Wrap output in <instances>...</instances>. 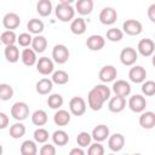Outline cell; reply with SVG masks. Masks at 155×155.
<instances>
[{"label":"cell","instance_id":"obj_1","mask_svg":"<svg viewBox=\"0 0 155 155\" xmlns=\"http://www.w3.org/2000/svg\"><path fill=\"white\" fill-rule=\"evenodd\" d=\"M54 13L56 17L61 21V22H69L74 19L75 16V10L71 7V5H67V4H58L54 8Z\"/></svg>","mask_w":155,"mask_h":155},{"label":"cell","instance_id":"obj_2","mask_svg":"<svg viewBox=\"0 0 155 155\" xmlns=\"http://www.w3.org/2000/svg\"><path fill=\"white\" fill-rule=\"evenodd\" d=\"M11 116L17 121H23L29 116V107L25 102H16L11 107Z\"/></svg>","mask_w":155,"mask_h":155},{"label":"cell","instance_id":"obj_3","mask_svg":"<svg viewBox=\"0 0 155 155\" xmlns=\"http://www.w3.org/2000/svg\"><path fill=\"white\" fill-rule=\"evenodd\" d=\"M105 99L102 97V94L93 87L90 92H88V96H87V103H88V107L94 110V111H98L102 109L103 104H104Z\"/></svg>","mask_w":155,"mask_h":155},{"label":"cell","instance_id":"obj_4","mask_svg":"<svg viewBox=\"0 0 155 155\" xmlns=\"http://www.w3.org/2000/svg\"><path fill=\"white\" fill-rule=\"evenodd\" d=\"M69 110L75 116H81L86 111V102L82 97L75 96L69 101Z\"/></svg>","mask_w":155,"mask_h":155},{"label":"cell","instance_id":"obj_5","mask_svg":"<svg viewBox=\"0 0 155 155\" xmlns=\"http://www.w3.org/2000/svg\"><path fill=\"white\" fill-rule=\"evenodd\" d=\"M52 58L57 64H64L69 59V50L65 45L58 44L52 50Z\"/></svg>","mask_w":155,"mask_h":155},{"label":"cell","instance_id":"obj_6","mask_svg":"<svg viewBox=\"0 0 155 155\" xmlns=\"http://www.w3.org/2000/svg\"><path fill=\"white\" fill-rule=\"evenodd\" d=\"M137 59H138V52L133 47H125L120 52V62L126 67L133 65L137 62Z\"/></svg>","mask_w":155,"mask_h":155},{"label":"cell","instance_id":"obj_7","mask_svg":"<svg viewBox=\"0 0 155 155\" xmlns=\"http://www.w3.org/2000/svg\"><path fill=\"white\" fill-rule=\"evenodd\" d=\"M122 29H124V33H126L127 35H139L143 30V25L137 19H126L124 23H122Z\"/></svg>","mask_w":155,"mask_h":155},{"label":"cell","instance_id":"obj_8","mask_svg":"<svg viewBox=\"0 0 155 155\" xmlns=\"http://www.w3.org/2000/svg\"><path fill=\"white\" fill-rule=\"evenodd\" d=\"M117 19V12L114 7H104L99 13V21L104 25H111Z\"/></svg>","mask_w":155,"mask_h":155},{"label":"cell","instance_id":"obj_9","mask_svg":"<svg viewBox=\"0 0 155 155\" xmlns=\"http://www.w3.org/2000/svg\"><path fill=\"white\" fill-rule=\"evenodd\" d=\"M116 76H117V70L114 65H110V64L102 67V69L99 70V74H98L99 80L104 84L114 81L116 79Z\"/></svg>","mask_w":155,"mask_h":155},{"label":"cell","instance_id":"obj_10","mask_svg":"<svg viewBox=\"0 0 155 155\" xmlns=\"http://www.w3.org/2000/svg\"><path fill=\"white\" fill-rule=\"evenodd\" d=\"M147 101L142 94H133L128 101V108L133 113H142L145 110Z\"/></svg>","mask_w":155,"mask_h":155},{"label":"cell","instance_id":"obj_11","mask_svg":"<svg viewBox=\"0 0 155 155\" xmlns=\"http://www.w3.org/2000/svg\"><path fill=\"white\" fill-rule=\"evenodd\" d=\"M137 50L143 57H150L155 52V42L151 39H142L138 42Z\"/></svg>","mask_w":155,"mask_h":155},{"label":"cell","instance_id":"obj_12","mask_svg":"<svg viewBox=\"0 0 155 155\" xmlns=\"http://www.w3.org/2000/svg\"><path fill=\"white\" fill-rule=\"evenodd\" d=\"M54 65L51 58L48 57H41L38 59L36 62V70L41 74V75H50L53 73Z\"/></svg>","mask_w":155,"mask_h":155},{"label":"cell","instance_id":"obj_13","mask_svg":"<svg viewBox=\"0 0 155 155\" xmlns=\"http://www.w3.org/2000/svg\"><path fill=\"white\" fill-rule=\"evenodd\" d=\"M128 78L134 84H142L145 81L147 78V70L142 65H134L128 71Z\"/></svg>","mask_w":155,"mask_h":155},{"label":"cell","instance_id":"obj_14","mask_svg":"<svg viewBox=\"0 0 155 155\" xmlns=\"http://www.w3.org/2000/svg\"><path fill=\"white\" fill-rule=\"evenodd\" d=\"M21 24V18L17 13L15 12H8L2 17V25L7 30H13L17 29Z\"/></svg>","mask_w":155,"mask_h":155},{"label":"cell","instance_id":"obj_15","mask_svg":"<svg viewBox=\"0 0 155 155\" xmlns=\"http://www.w3.org/2000/svg\"><path fill=\"white\" fill-rule=\"evenodd\" d=\"M125 145V137L121 133H114L108 138V148L111 151H120Z\"/></svg>","mask_w":155,"mask_h":155},{"label":"cell","instance_id":"obj_16","mask_svg":"<svg viewBox=\"0 0 155 155\" xmlns=\"http://www.w3.org/2000/svg\"><path fill=\"white\" fill-rule=\"evenodd\" d=\"M104 45H105V39L98 34H93L88 36L86 40V46L91 51H99L104 47Z\"/></svg>","mask_w":155,"mask_h":155},{"label":"cell","instance_id":"obj_17","mask_svg":"<svg viewBox=\"0 0 155 155\" xmlns=\"http://www.w3.org/2000/svg\"><path fill=\"white\" fill-rule=\"evenodd\" d=\"M126 107V99L122 96H117L115 94V97L109 99L108 103V109L111 113H121Z\"/></svg>","mask_w":155,"mask_h":155},{"label":"cell","instance_id":"obj_18","mask_svg":"<svg viewBox=\"0 0 155 155\" xmlns=\"http://www.w3.org/2000/svg\"><path fill=\"white\" fill-rule=\"evenodd\" d=\"M113 92L117 96L127 97L131 93V85L126 80H116L113 84Z\"/></svg>","mask_w":155,"mask_h":155},{"label":"cell","instance_id":"obj_19","mask_svg":"<svg viewBox=\"0 0 155 155\" xmlns=\"http://www.w3.org/2000/svg\"><path fill=\"white\" fill-rule=\"evenodd\" d=\"M139 125L145 128V130H150L153 127H155V113L154 111H142L140 116H139Z\"/></svg>","mask_w":155,"mask_h":155},{"label":"cell","instance_id":"obj_20","mask_svg":"<svg viewBox=\"0 0 155 155\" xmlns=\"http://www.w3.org/2000/svg\"><path fill=\"white\" fill-rule=\"evenodd\" d=\"M107 138H109V127L107 125L101 124L92 130V139L96 142H103Z\"/></svg>","mask_w":155,"mask_h":155},{"label":"cell","instance_id":"obj_21","mask_svg":"<svg viewBox=\"0 0 155 155\" xmlns=\"http://www.w3.org/2000/svg\"><path fill=\"white\" fill-rule=\"evenodd\" d=\"M21 59L23 62L24 65L27 67H33L34 64H36L38 58H36V52L33 48H24L21 53Z\"/></svg>","mask_w":155,"mask_h":155},{"label":"cell","instance_id":"obj_22","mask_svg":"<svg viewBox=\"0 0 155 155\" xmlns=\"http://www.w3.org/2000/svg\"><path fill=\"white\" fill-rule=\"evenodd\" d=\"M70 113H68L64 109H58L53 115V122L57 126H67L70 122Z\"/></svg>","mask_w":155,"mask_h":155},{"label":"cell","instance_id":"obj_23","mask_svg":"<svg viewBox=\"0 0 155 155\" xmlns=\"http://www.w3.org/2000/svg\"><path fill=\"white\" fill-rule=\"evenodd\" d=\"M75 10L81 16H87L93 10V0H78L75 5Z\"/></svg>","mask_w":155,"mask_h":155},{"label":"cell","instance_id":"obj_24","mask_svg":"<svg viewBox=\"0 0 155 155\" xmlns=\"http://www.w3.org/2000/svg\"><path fill=\"white\" fill-rule=\"evenodd\" d=\"M35 87H36V92L39 94H48L53 88V81H52V79L50 80L47 78H44L36 82Z\"/></svg>","mask_w":155,"mask_h":155},{"label":"cell","instance_id":"obj_25","mask_svg":"<svg viewBox=\"0 0 155 155\" xmlns=\"http://www.w3.org/2000/svg\"><path fill=\"white\" fill-rule=\"evenodd\" d=\"M4 54H5L6 61L10 62V63H16V62H18V59H19V50H18V47H17L16 45L5 46Z\"/></svg>","mask_w":155,"mask_h":155},{"label":"cell","instance_id":"obj_26","mask_svg":"<svg viewBox=\"0 0 155 155\" xmlns=\"http://www.w3.org/2000/svg\"><path fill=\"white\" fill-rule=\"evenodd\" d=\"M70 31L75 35H82L86 31V22L84 18L78 17L70 23Z\"/></svg>","mask_w":155,"mask_h":155},{"label":"cell","instance_id":"obj_27","mask_svg":"<svg viewBox=\"0 0 155 155\" xmlns=\"http://www.w3.org/2000/svg\"><path fill=\"white\" fill-rule=\"evenodd\" d=\"M27 29L29 30L30 34H35V35H39L44 31L45 29V25H44V22L41 19H38V18H31L28 23H27Z\"/></svg>","mask_w":155,"mask_h":155},{"label":"cell","instance_id":"obj_28","mask_svg":"<svg viewBox=\"0 0 155 155\" xmlns=\"http://www.w3.org/2000/svg\"><path fill=\"white\" fill-rule=\"evenodd\" d=\"M47 47V39L42 35H35L33 38V42H31V48L36 52V53H42Z\"/></svg>","mask_w":155,"mask_h":155},{"label":"cell","instance_id":"obj_29","mask_svg":"<svg viewBox=\"0 0 155 155\" xmlns=\"http://www.w3.org/2000/svg\"><path fill=\"white\" fill-rule=\"evenodd\" d=\"M36 12L41 17H47L52 12V2L50 0H39L36 4Z\"/></svg>","mask_w":155,"mask_h":155},{"label":"cell","instance_id":"obj_30","mask_svg":"<svg viewBox=\"0 0 155 155\" xmlns=\"http://www.w3.org/2000/svg\"><path fill=\"white\" fill-rule=\"evenodd\" d=\"M47 120H48V116H47L46 111L42 110V109L35 110V111L31 114V122H33L35 126H39V127H40V126H44V125H46Z\"/></svg>","mask_w":155,"mask_h":155},{"label":"cell","instance_id":"obj_31","mask_svg":"<svg viewBox=\"0 0 155 155\" xmlns=\"http://www.w3.org/2000/svg\"><path fill=\"white\" fill-rule=\"evenodd\" d=\"M52 140L56 145L58 147H63V145H67L68 142H69V136L65 131L63 130H57L53 132L52 134Z\"/></svg>","mask_w":155,"mask_h":155},{"label":"cell","instance_id":"obj_32","mask_svg":"<svg viewBox=\"0 0 155 155\" xmlns=\"http://www.w3.org/2000/svg\"><path fill=\"white\" fill-rule=\"evenodd\" d=\"M38 153V147L34 140L27 139L21 144V154L22 155H35Z\"/></svg>","mask_w":155,"mask_h":155},{"label":"cell","instance_id":"obj_33","mask_svg":"<svg viewBox=\"0 0 155 155\" xmlns=\"http://www.w3.org/2000/svg\"><path fill=\"white\" fill-rule=\"evenodd\" d=\"M24 134H25V126H24L21 121H17L16 124H13V125L10 127V136H11L13 139H19V138H22Z\"/></svg>","mask_w":155,"mask_h":155},{"label":"cell","instance_id":"obj_34","mask_svg":"<svg viewBox=\"0 0 155 155\" xmlns=\"http://www.w3.org/2000/svg\"><path fill=\"white\" fill-rule=\"evenodd\" d=\"M52 81L57 85H65L69 81V75L64 70H57L52 73Z\"/></svg>","mask_w":155,"mask_h":155},{"label":"cell","instance_id":"obj_35","mask_svg":"<svg viewBox=\"0 0 155 155\" xmlns=\"http://www.w3.org/2000/svg\"><path fill=\"white\" fill-rule=\"evenodd\" d=\"M0 40H1V42H2L5 46L15 45V42L17 41V36H16V33H15L13 30H5V31L1 33Z\"/></svg>","mask_w":155,"mask_h":155},{"label":"cell","instance_id":"obj_36","mask_svg":"<svg viewBox=\"0 0 155 155\" xmlns=\"http://www.w3.org/2000/svg\"><path fill=\"white\" fill-rule=\"evenodd\" d=\"M47 105L51 109H59L63 105V97L59 93H52L47 98Z\"/></svg>","mask_w":155,"mask_h":155},{"label":"cell","instance_id":"obj_37","mask_svg":"<svg viewBox=\"0 0 155 155\" xmlns=\"http://www.w3.org/2000/svg\"><path fill=\"white\" fill-rule=\"evenodd\" d=\"M13 97V88L8 84H0V99L10 101Z\"/></svg>","mask_w":155,"mask_h":155},{"label":"cell","instance_id":"obj_38","mask_svg":"<svg viewBox=\"0 0 155 155\" xmlns=\"http://www.w3.org/2000/svg\"><path fill=\"white\" fill-rule=\"evenodd\" d=\"M124 38V31L117 28H110L107 31V39L111 42H119Z\"/></svg>","mask_w":155,"mask_h":155},{"label":"cell","instance_id":"obj_39","mask_svg":"<svg viewBox=\"0 0 155 155\" xmlns=\"http://www.w3.org/2000/svg\"><path fill=\"white\" fill-rule=\"evenodd\" d=\"M33 136H34V140L36 143H41V144L46 143L48 140V137H50L48 131L45 130V128H42V127H39L38 130H35Z\"/></svg>","mask_w":155,"mask_h":155},{"label":"cell","instance_id":"obj_40","mask_svg":"<svg viewBox=\"0 0 155 155\" xmlns=\"http://www.w3.org/2000/svg\"><path fill=\"white\" fill-rule=\"evenodd\" d=\"M91 140H92V134H90L88 132H85V131L80 132L78 134V137H76V143L81 148H85V147L90 145L91 144Z\"/></svg>","mask_w":155,"mask_h":155},{"label":"cell","instance_id":"obj_41","mask_svg":"<svg viewBox=\"0 0 155 155\" xmlns=\"http://www.w3.org/2000/svg\"><path fill=\"white\" fill-rule=\"evenodd\" d=\"M142 92L144 96H148V97L155 96V81L148 80L142 82Z\"/></svg>","mask_w":155,"mask_h":155},{"label":"cell","instance_id":"obj_42","mask_svg":"<svg viewBox=\"0 0 155 155\" xmlns=\"http://www.w3.org/2000/svg\"><path fill=\"white\" fill-rule=\"evenodd\" d=\"M17 42H18V45L22 46V47H28V46L31 45L33 38H31V35H30L29 33H22V34H19V35L17 36Z\"/></svg>","mask_w":155,"mask_h":155},{"label":"cell","instance_id":"obj_43","mask_svg":"<svg viewBox=\"0 0 155 155\" xmlns=\"http://www.w3.org/2000/svg\"><path fill=\"white\" fill-rule=\"evenodd\" d=\"M87 154L88 155H103L104 154V147L101 144V142H96L93 144H90Z\"/></svg>","mask_w":155,"mask_h":155},{"label":"cell","instance_id":"obj_44","mask_svg":"<svg viewBox=\"0 0 155 155\" xmlns=\"http://www.w3.org/2000/svg\"><path fill=\"white\" fill-rule=\"evenodd\" d=\"M94 88L102 94V97L105 99V102L110 98V93H111V91H110V88L107 86V84H104V82H103V84H98V85L94 86Z\"/></svg>","mask_w":155,"mask_h":155},{"label":"cell","instance_id":"obj_45","mask_svg":"<svg viewBox=\"0 0 155 155\" xmlns=\"http://www.w3.org/2000/svg\"><path fill=\"white\" fill-rule=\"evenodd\" d=\"M41 155H54L56 154V148L52 144H44L40 149Z\"/></svg>","mask_w":155,"mask_h":155},{"label":"cell","instance_id":"obj_46","mask_svg":"<svg viewBox=\"0 0 155 155\" xmlns=\"http://www.w3.org/2000/svg\"><path fill=\"white\" fill-rule=\"evenodd\" d=\"M8 122H10L8 116L4 111H1L0 113V130H5L8 126Z\"/></svg>","mask_w":155,"mask_h":155},{"label":"cell","instance_id":"obj_47","mask_svg":"<svg viewBox=\"0 0 155 155\" xmlns=\"http://www.w3.org/2000/svg\"><path fill=\"white\" fill-rule=\"evenodd\" d=\"M147 15H148V18L150 19V22L155 23V2H154V4H151V5L148 7Z\"/></svg>","mask_w":155,"mask_h":155},{"label":"cell","instance_id":"obj_48","mask_svg":"<svg viewBox=\"0 0 155 155\" xmlns=\"http://www.w3.org/2000/svg\"><path fill=\"white\" fill-rule=\"evenodd\" d=\"M70 155H84L85 154V151L82 150V148L81 147H76V148H73L71 150H70V153H69Z\"/></svg>","mask_w":155,"mask_h":155},{"label":"cell","instance_id":"obj_49","mask_svg":"<svg viewBox=\"0 0 155 155\" xmlns=\"http://www.w3.org/2000/svg\"><path fill=\"white\" fill-rule=\"evenodd\" d=\"M75 0H59L61 4H67V5H70L71 2H74Z\"/></svg>","mask_w":155,"mask_h":155},{"label":"cell","instance_id":"obj_50","mask_svg":"<svg viewBox=\"0 0 155 155\" xmlns=\"http://www.w3.org/2000/svg\"><path fill=\"white\" fill-rule=\"evenodd\" d=\"M151 63H153V65L155 67V53L153 54V59H151Z\"/></svg>","mask_w":155,"mask_h":155}]
</instances>
